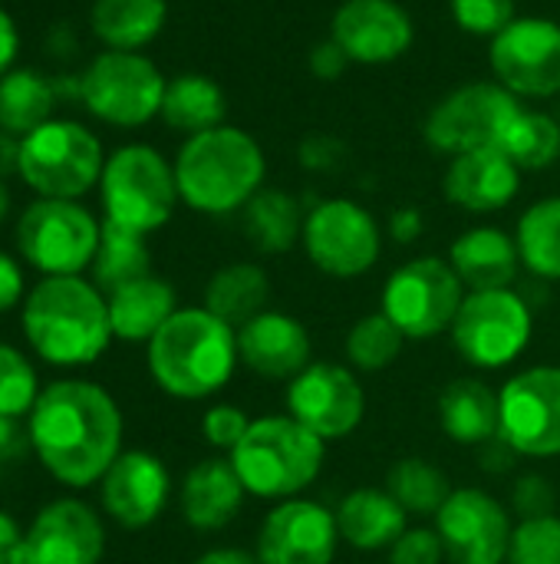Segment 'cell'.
Returning a JSON list of instances; mask_svg holds the SVG:
<instances>
[{"instance_id": "6da1fadb", "label": "cell", "mask_w": 560, "mask_h": 564, "mask_svg": "<svg viewBox=\"0 0 560 564\" xmlns=\"http://www.w3.org/2000/svg\"><path fill=\"white\" fill-rule=\"evenodd\" d=\"M30 449L66 489H89L122 453V410L92 380H53L26 416Z\"/></svg>"}, {"instance_id": "7a4b0ae2", "label": "cell", "mask_w": 560, "mask_h": 564, "mask_svg": "<svg viewBox=\"0 0 560 564\" xmlns=\"http://www.w3.org/2000/svg\"><path fill=\"white\" fill-rule=\"evenodd\" d=\"M20 327L30 350L63 370L96 364L116 340L106 294L83 274L40 278L20 304Z\"/></svg>"}, {"instance_id": "3957f363", "label": "cell", "mask_w": 560, "mask_h": 564, "mask_svg": "<svg viewBox=\"0 0 560 564\" xmlns=\"http://www.w3.org/2000/svg\"><path fill=\"white\" fill-rule=\"evenodd\" d=\"M149 373L175 400H208L221 393L238 364V330L208 307H178L149 340Z\"/></svg>"}, {"instance_id": "277c9868", "label": "cell", "mask_w": 560, "mask_h": 564, "mask_svg": "<svg viewBox=\"0 0 560 564\" xmlns=\"http://www.w3.org/2000/svg\"><path fill=\"white\" fill-rule=\"evenodd\" d=\"M264 152L254 135L215 126L188 135L175 159L178 198L201 215H231L264 188Z\"/></svg>"}, {"instance_id": "5b68a950", "label": "cell", "mask_w": 560, "mask_h": 564, "mask_svg": "<svg viewBox=\"0 0 560 564\" xmlns=\"http://www.w3.org/2000/svg\"><path fill=\"white\" fill-rule=\"evenodd\" d=\"M248 496L287 502L307 492L327 459V443L294 416H261L228 456Z\"/></svg>"}, {"instance_id": "8992f818", "label": "cell", "mask_w": 560, "mask_h": 564, "mask_svg": "<svg viewBox=\"0 0 560 564\" xmlns=\"http://www.w3.org/2000/svg\"><path fill=\"white\" fill-rule=\"evenodd\" d=\"M106 221L132 228L139 235H152L168 225L178 198L175 165L162 159L152 145H122L106 159L99 178Z\"/></svg>"}, {"instance_id": "52a82bcc", "label": "cell", "mask_w": 560, "mask_h": 564, "mask_svg": "<svg viewBox=\"0 0 560 564\" xmlns=\"http://www.w3.org/2000/svg\"><path fill=\"white\" fill-rule=\"evenodd\" d=\"M106 169L99 139L69 119H50L20 139V178L40 198L76 202L99 185Z\"/></svg>"}, {"instance_id": "ba28073f", "label": "cell", "mask_w": 560, "mask_h": 564, "mask_svg": "<svg viewBox=\"0 0 560 564\" xmlns=\"http://www.w3.org/2000/svg\"><path fill=\"white\" fill-rule=\"evenodd\" d=\"M102 221L69 198H40L17 221V251L43 278H69L92 268Z\"/></svg>"}, {"instance_id": "9c48e42d", "label": "cell", "mask_w": 560, "mask_h": 564, "mask_svg": "<svg viewBox=\"0 0 560 564\" xmlns=\"http://www.w3.org/2000/svg\"><path fill=\"white\" fill-rule=\"evenodd\" d=\"M462 301V278L436 254L399 264L383 284V314L406 334V340H432L452 330Z\"/></svg>"}, {"instance_id": "30bf717a", "label": "cell", "mask_w": 560, "mask_h": 564, "mask_svg": "<svg viewBox=\"0 0 560 564\" xmlns=\"http://www.w3.org/2000/svg\"><path fill=\"white\" fill-rule=\"evenodd\" d=\"M165 86L168 79L149 56L132 50H106L79 76V99L96 119L135 129L162 112Z\"/></svg>"}, {"instance_id": "8fae6325", "label": "cell", "mask_w": 560, "mask_h": 564, "mask_svg": "<svg viewBox=\"0 0 560 564\" xmlns=\"http://www.w3.org/2000/svg\"><path fill=\"white\" fill-rule=\"evenodd\" d=\"M531 330V311L512 288L469 291L452 324V340L465 364L479 370H502L528 350Z\"/></svg>"}, {"instance_id": "7c38bea8", "label": "cell", "mask_w": 560, "mask_h": 564, "mask_svg": "<svg viewBox=\"0 0 560 564\" xmlns=\"http://www.w3.org/2000/svg\"><path fill=\"white\" fill-rule=\"evenodd\" d=\"M304 251L327 278H363L383 251L376 218L353 198H327L304 218Z\"/></svg>"}, {"instance_id": "4fadbf2b", "label": "cell", "mask_w": 560, "mask_h": 564, "mask_svg": "<svg viewBox=\"0 0 560 564\" xmlns=\"http://www.w3.org/2000/svg\"><path fill=\"white\" fill-rule=\"evenodd\" d=\"M521 102L502 83H465L442 96L422 122V135L436 152L462 155L498 145Z\"/></svg>"}, {"instance_id": "5bb4252c", "label": "cell", "mask_w": 560, "mask_h": 564, "mask_svg": "<svg viewBox=\"0 0 560 564\" xmlns=\"http://www.w3.org/2000/svg\"><path fill=\"white\" fill-rule=\"evenodd\" d=\"M498 440L515 456H560V367H531L512 377L502 393Z\"/></svg>"}, {"instance_id": "9a60e30c", "label": "cell", "mask_w": 560, "mask_h": 564, "mask_svg": "<svg viewBox=\"0 0 560 564\" xmlns=\"http://www.w3.org/2000/svg\"><path fill=\"white\" fill-rule=\"evenodd\" d=\"M495 83L515 96L551 99L560 93V23L515 17L488 46Z\"/></svg>"}, {"instance_id": "2e32d148", "label": "cell", "mask_w": 560, "mask_h": 564, "mask_svg": "<svg viewBox=\"0 0 560 564\" xmlns=\"http://www.w3.org/2000/svg\"><path fill=\"white\" fill-rule=\"evenodd\" d=\"M436 532L452 564H505L515 525L505 506L485 489H452L436 512Z\"/></svg>"}, {"instance_id": "e0dca14e", "label": "cell", "mask_w": 560, "mask_h": 564, "mask_svg": "<svg viewBox=\"0 0 560 564\" xmlns=\"http://www.w3.org/2000/svg\"><path fill=\"white\" fill-rule=\"evenodd\" d=\"M287 416L323 443H337L353 436L363 423L366 393L353 370L340 364H310L287 383Z\"/></svg>"}, {"instance_id": "ac0fdd59", "label": "cell", "mask_w": 560, "mask_h": 564, "mask_svg": "<svg viewBox=\"0 0 560 564\" xmlns=\"http://www.w3.org/2000/svg\"><path fill=\"white\" fill-rule=\"evenodd\" d=\"M340 542L337 512L297 496L267 512L257 532L254 558L257 564H333Z\"/></svg>"}, {"instance_id": "d6986e66", "label": "cell", "mask_w": 560, "mask_h": 564, "mask_svg": "<svg viewBox=\"0 0 560 564\" xmlns=\"http://www.w3.org/2000/svg\"><path fill=\"white\" fill-rule=\"evenodd\" d=\"M106 525L99 512L73 496L36 509L23 535V564H102Z\"/></svg>"}, {"instance_id": "ffe728a7", "label": "cell", "mask_w": 560, "mask_h": 564, "mask_svg": "<svg viewBox=\"0 0 560 564\" xmlns=\"http://www.w3.org/2000/svg\"><path fill=\"white\" fill-rule=\"evenodd\" d=\"M330 40L350 63L383 66L409 53L416 26L396 0H343L330 20Z\"/></svg>"}, {"instance_id": "44dd1931", "label": "cell", "mask_w": 560, "mask_h": 564, "mask_svg": "<svg viewBox=\"0 0 560 564\" xmlns=\"http://www.w3.org/2000/svg\"><path fill=\"white\" fill-rule=\"evenodd\" d=\"M168 499H172V476L165 463L145 449H122L119 459L109 466V473L99 479L102 512L129 532L158 522Z\"/></svg>"}, {"instance_id": "7402d4cb", "label": "cell", "mask_w": 560, "mask_h": 564, "mask_svg": "<svg viewBox=\"0 0 560 564\" xmlns=\"http://www.w3.org/2000/svg\"><path fill=\"white\" fill-rule=\"evenodd\" d=\"M238 354L251 373L287 383L314 364V344L307 327L284 311H264L244 327H238Z\"/></svg>"}, {"instance_id": "603a6c76", "label": "cell", "mask_w": 560, "mask_h": 564, "mask_svg": "<svg viewBox=\"0 0 560 564\" xmlns=\"http://www.w3.org/2000/svg\"><path fill=\"white\" fill-rule=\"evenodd\" d=\"M521 188V169L498 149H475L452 155L442 175V195L472 215H492L515 202Z\"/></svg>"}, {"instance_id": "cb8c5ba5", "label": "cell", "mask_w": 560, "mask_h": 564, "mask_svg": "<svg viewBox=\"0 0 560 564\" xmlns=\"http://www.w3.org/2000/svg\"><path fill=\"white\" fill-rule=\"evenodd\" d=\"M244 482L238 479L231 459H201L195 463L178 489V506H182V519L195 529V532H221L224 525H231L244 506Z\"/></svg>"}, {"instance_id": "d4e9b609", "label": "cell", "mask_w": 560, "mask_h": 564, "mask_svg": "<svg viewBox=\"0 0 560 564\" xmlns=\"http://www.w3.org/2000/svg\"><path fill=\"white\" fill-rule=\"evenodd\" d=\"M449 264L469 291H502L512 288L521 268L518 241L492 225L462 231L449 248Z\"/></svg>"}, {"instance_id": "484cf974", "label": "cell", "mask_w": 560, "mask_h": 564, "mask_svg": "<svg viewBox=\"0 0 560 564\" xmlns=\"http://www.w3.org/2000/svg\"><path fill=\"white\" fill-rule=\"evenodd\" d=\"M106 304H109L112 337L125 344H149L165 327V321L178 311L175 288L155 274L116 288L112 294H106Z\"/></svg>"}, {"instance_id": "4316f807", "label": "cell", "mask_w": 560, "mask_h": 564, "mask_svg": "<svg viewBox=\"0 0 560 564\" xmlns=\"http://www.w3.org/2000/svg\"><path fill=\"white\" fill-rule=\"evenodd\" d=\"M439 426L459 446H488V443H495L498 430H502L498 393L479 377L452 380L439 393Z\"/></svg>"}, {"instance_id": "83f0119b", "label": "cell", "mask_w": 560, "mask_h": 564, "mask_svg": "<svg viewBox=\"0 0 560 564\" xmlns=\"http://www.w3.org/2000/svg\"><path fill=\"white\" fill-rule=\"evenodd\" d=\"M406 516L409 512L386 489L360 486L340 502L337 525L347 545L360 552H380V549H393L396 539L409 529Z\"/></svg>"}, {"instance_id": "f1b7e54d", "label": "cell", "mask_w": 560, "mask_h": 564, "mask_svg": "<svg viewBox=\"0 0 560 564\" xmlns=\"http://www.w3.org/2000/svg\"><path fill=\"white\" fill-rule=\"evenodd\" d=\"M271 301V278L261 264L234 261L218 268L205 284V304L215 317L231 324L234 330L267 311Z\"/></svg>"}, {"instance_id": "f546056e", "label": "cell", "mask_w": 560, "mask_h": 564, "mask_svg": "<svg viewBox=\"0 0 560 564\" xmlns=\"http://www.w3.org/2000/svg\"><path fill=\"white\" fill-rule=\"evenodd\" d=\"M168 17L165 0H96L92 3V33L109 50H142L149 46Z\"/></svg>"}, {"instance_id": "4dcf8cb0", "label": "cell", "mask_w": 560, "mask_h": 564, "mask_svg": "<svg viewBox=\"0 0 560 564\" xmlns=\"http://www.w3.org/2000/svg\"><path fill=\"white\" fill-rule=\"evenodd\" d=\"M224 112H228V102L215 79L201 73H182L168 79L158 116L165 119V126L185 135H198L215 126H224Z\"/></svg>"}, {"instance_id": "1f68e13d", "label": "cell", "mask_w": 560, "mask_h": 564, "mask_svg": "<svg viewBox=\"0 0 560 564\" xmlns=\"http://www.w3.org/2000/svg\"><path fill=\"white\" fill-rule=\"evenodd\" d=\"M56 86L36 69H10L0 76V129L23 139L50 122Z\"/></svg>"}, {"instance_id": "d6a6232c", "label": "cell", "mask_w": 560, "mask_h": 564, "mask_svg": "<svg viewBox=\"0 0 560 564\" xmlns=\"http://www.w3.org/2000/svg\"><path fill=\"white\" fill-rule=\"evenodd\" d=\"M244 228L261 254H284L304 235V215L297 198L281 188H261L244 205Z\"/></svg>"}, {"instance_id": "836d02e7", "label": "cell", "mask_w": 560, "mask_h": 564, "mask_svg": "<svg viewBox=\"0 0 560 564\" xmlns=\"http://www.w3.org/2000/svg\"><path fill=\"white\" fill-rule=\"evenodd\" d=\"M89 271H92V284L102 294H112L116 288L152 274V251L145 245V235L102 218L99 251Z\"/></svg>"}, {"instance_id": "e575fe53", "label": "cell", "mask_w": 560, "mask_h": 564, "mask_svg": "<svg viewBox=\"0 0 560 564\" xmlns=\"http://www.w3.org/2000/svg\"><path fill=\"white\" fill-rule=\"evenodd\" d=\"M515 241L521 264L531 274L545 281H560V195L535 202L518 218Z\"/></svg>"}, {"instance_id": "d590c367", "label": "cell", "mask_w": 560, "mask_h": 564, "mask_svg": "<svg viewBox=\"0 0 560 564\" xmlns=\"http://www.w3.org/2000/svg\"><path fill=\"white\" fill-rule=\"evenodd\" d=\"M498 149L521 169V172H541L554 165L560 155V126L548 112L518 109V116L508 122Z\"/></svg>"}, {"instance_id": "8d00e7d4", "label": "cell", "mask_w": 560, "mask_h": 564, "mask_svg": "<svg viewBox=\"0 0 560 564\" xmlns=\"http://www.w3.org/2000/svg\"><path fill=\"white\" fill-rule=\"evenodd\" d=\"M386 492L409 512V516H436L446 499L452 496V486L439 466L429 459L409 456L389 466L386 473Z\"/></svg>"}, {"instance_id": "74e56055", "label": "cell", "mask_w": 560, "mask_h": 564, "mask_svg": "<svg viewBox=\"0 0 560 564\" xmlns=\"http://www.w3.org/2000/svg\"><path fill=\"white\" fill-rule=\"evenodd\" d=\"M403 344H406V334L383 311H376V314L360 317L350 327V334H347V360L363 373H380V370H386L389 364L399 360Z\"/></svg>"}, {"instance_id": "f35d334b", "label": "cell", "mask_w": 560, "mask_h": 564, "mask_svg": "<svg viewBox=\"0 0 560 564\" xmlns=\"http://www.w3.org/2000/svg\"><path fill=\"white\" fill-rule=\"evenodd\" d=\"M40 390L43 387L26 354L10 344H0V413L17 416V420L30 416Z\"/></svg>"}, {"instance_id": "ab89813d", "label": "cell", "mask_w": 560, "mask_h": 564, "mask_svg": "<svg viewBox=\"0 0 560 564\" xmlns=\"http://www.w3.org/2000/svg\"><path fill=\"white\" fill-rule=\"evenodd\" d=\"M505 564H560V519H521L512 535Z\"/></svg>"}, {"instance_id": "60d3db41", "label": "cell", "mask_w": 560, "mask_h": 564, "mask_svg": "<svg viewBox=\"0 0 560 564\" xmlns=\"http://www.w3.org/2000/svg\"><path fill=\"white\" fill-rule=\"evenodd\" d=\"M452 20L472 36H498L518 13L515 0H449Z\"/></svg>"}, {"instance_id": "b9f144b4", "label": "cell", "mask_w": 560, "mask_h": 564, "mask_svg": "<svg viewBox=\"0 0 560 564\" xmlns=\"http://www.w3.org/2000/svg\"><path fill=\"white\" fill-rule=\"evenodd\" d=\"M251 430V420L241 406L234 403H215L205 410L201 416V436L211 449H221V453H234V446L244 440V433Z\"/></svg>"}, {"instance_id": "7bdbcfd3", "label": "cell", "mask_w": 560, "mask_h": 564, "mask_svg": "<svg viewBox=\"0 0 560 564\" xmlns=\"http://www.w3.org/2000/svg\"><path fill=\"white\" fill-rule=\"evenodd\" d=\"M446 549L436 529H406L389 549V564H442Z\"/></svg>"}, {"instance_id": "ee69618b", "label": "cell", "mask_w": 560, "mask_h": 564, "mask_svg": "<svg viewBox=\"0 0 560 564\" xmlns=\"http://www.w3.org/2000/svg\"><path fill=\"white\" fill-rule=\"evenodd\" d=\"M554 489L545 476H521L515 486V509L521 512V519H541V516H554Z\"/></svg>"}, {"instance_id": "f6af8a7d", "label": "cell", "mask_w": 560, "mask_h": 564, "mask_svg": "<svg viewBox=\"0 0 560 564\" xmlns=\"http://www.w3.org/2000/svg\"><path fill=\"white\" fill-rule=\"evenodd\" d=\"M310 73L317 76V79H340L343 76V69L350 66V59H347V53L333 43V40H323V43H317L314 50H310Z\"/></svg>"}, {"instance_id": "bcb514c9", "label": "cell", "mask_w": 560, "mask_h": 564, "mask_svg": "<svg viewBox=\"0 0 560 564\" xmlns=\"http://www.w3.org/2000/svg\"><path fill=\"white\" fill-rule=\"evenodd\" d=\"M17 304H23V268L17 258L0 251V314L13 311Z\"/></svg>"}, {"instance_id": "7dc6e473", "label": "cell", "mask_w": 560, "mask_h": 564, "mask_svg": "<svg viewBox=\"0 0 560 564\" xmlns=\"http://www.w3.org/2000/svg\"><path fill=\"white\" fill-rule=\"evenodd\" d=\"M23 453H33L26 426H20L17 416H3L0 413V463H13Z\"/></svg>"}, {"instance_id": "c3c4849f", "label": "cell", "mask_w": 560, "mask_h": 564, "mask_svg": "<svg viewBox=\"0 0 560 564\" xmlns=\"http://www.w3.org/2000/svg\"><path fill=\"white\" fill-rule=\"evenodd\" d=\"M23 535L26 529L0 509V564H23Z\"/></svg>"}, {"instance_id": "681fc988", "label": "cell", "mask_w": 560, "mask_h": 564, "mask_svg": "<svg viewBox=\"0 0 560 564\" xmlns=\"http://www.w3.org/2000/svg\"><path fill=\"white\" fill-rule=\"evenodd\" d=\"M17 50H20V33H17V23H13V17H10L3 7H0V76L13 69Z\"/></svg>"}, {"instance_id": "f907efd6", "label": "cell", "mask_w": 560, "mask_h": 564, "mask_svg": "<svg viewBox=\"0 0 560 564\" xmlns=\"http://www.w3.org/2000/svg\"><path fill=\"white\" fill-rule=\"evenodd\" d=\"M389 235L399 245H413L422 235V215H419V208H399L393 215V221H389Z\"/></svg>"}, {"instance_id": "816d5d0a", "label": "cell", "mask_w": 560, "mask_h": 564, "mask_svg": "<svg viewBox=\"0 0 560 564\" xmlns=\"http://www.w3.org/2000/svg\"><path fill=\"white\" fill-rule=\"evenodd\" d=\"M20 175V139L0 129V182Z\"/></svg>"}, {"instance_id": "f5cc1de1", "label": "cell", "mask_w": 560, "mask_h": 564, "mask_svg": "<svg viewBox=\"0 0 560 564\" xmlns=\"http://www.w3.org/2000/svg\"><path fill=\"white\" fill-rule=\"evenodd\" d=\"M195 564H257V558L251 552H241V549H211Z\"/></svg>"}, {"instance_id": "db71d44e", "label": "cell", "mask_w": 560, "mask_h": 564, "mask_svg": "<svg viewBox=\"0 0 560 564\" xmlns=\"http://www.w3.org/2000/svg\"><path fill=\"white\" fill-rule=\"evenodd\" d=\"M7 212H10V192H7V185L0 182V225H3V218H7Z\"/></svg>"}]
</instances>
